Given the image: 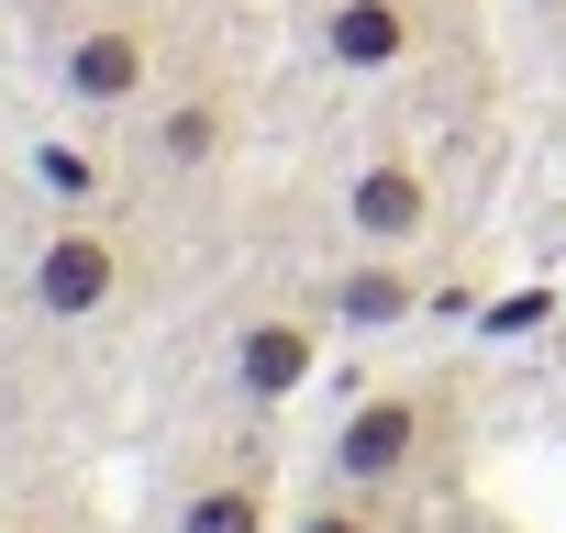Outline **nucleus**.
<instances>
[{
  "mask_svg": "<svg viewBox=\"0 0 566 533\" xmlns=\"http://www.w3.org/2000/svg\"><path fill=\"white\" fill-rule=\"evenodd\" d=\"M222 367H233V400H255V411H277V400H301L312 389V367H323V334L301 323V312H244L233 323V345H222Z\"/></svg>",
  "mask_w": 566,
  "mask_h": 533,
  "instance_id": "39448f33",
  "label": "nucleus"
},
{
  "mask_svg": "<svg viewBox=\"0 0 566 533\" xmlns=\"http://www.w3.org/2000/svg\"><path fill=\"white\" fill-rule=\"evenodd\" d=\"M422 266L411 255H389V244H356L345 266H334V290H323V312H334V334H400V323H422Z\"/></svg>",
  "mask_w": 566,
  "mask_h": 533,
  "instance_id": "6e6552de",
  "label": "nucleus"
},
{
  "mask_svg": "<svg viewBox=\"0 0 566 533\" xmlns=\"http://www.w3.org/2000/svg\"><path fill=\"white\" fill-rule=\"evenodd\" d=\"M45 79L67 112H134L156 79H167V23L145 0H112V12H78L56 45H45Z\"/></svg>",
  "mask_w": 566,
  "mask_h": 533,
  "instance_id": "f03ea898",
  "label": "nucleus"
},
{
  "mask_svg": "<svg viewBox=\"0 0 566 533\" xmlns=\"http://www.w3.org/2000/svg\"><path fill=\"white\" fill-rule=\"evenodd\" d=\"M233 134H244V90H233L222 67H200V79L156 90L145 167H156V178H200V167H222V145H233Z\"/></svg>",
  "mask_w": 566,
  "mask_h": 533,
  "instance_id": "20e7f679",
  "label": "nucleus"
},
{
  "mask_svg": "<svg viewBox=\"0 0 566 533\" xmlns=\"http://www.w3.org/2000/svg\"><path fill=\"white\" fill-rule=\"evenodd\" d=\"M422 323H478V290H467V279H433V290H422Z\"/></svg>",
  "mask_w": 566,
  "mask_h": 533,
  "instance_id": "ddd939ff",
  "label": "nucleus"
},
{
  "mask_svg": "<svg viewBox=\"0 0 566 533\" xmlns=\"http://www.w3.org/2000/svg\"><path fill=\"white\" fill-rule=\"evenodd\" d=\"M167 533H277V489H266V467H255V456H211V467H189Z\"/></svg>",
  "mask_w": 566,
  "mask_h": 533,
  "instance_id": "1a4fd4ad",
  "label": "nucleus"
},
{
  "mask_svg": "<svg viewBox=\"0 0 566 533\" xmlns=\"http://www.w3.org/2000/svg\"><path fill=\"white\" fill-rule=\"evenodd\" d=\"M34 189H56L67 211H90V200H101V156L67 145V134H45V145H34Z\"/></svg>",
  "mask_w": 566,
  "mask_h": 533,
  "instance_id": "9b49d317",
  "label": "nucleus"
},
{
  "mask_svg": "<svg viewBox=\"0 0 566 533\" xmlns=\"http://www.w3.org/2000/svg\"><path fill=\"white\" fill-rule=\"evenodd\" d=\"M555 312H566V301H555V290H511V301H489V312H478V323H489V334H544V323H555Z\"/></svg>",
  "mask_w": 566,
  "mask_h": 533,
  "instance_id": "f8f14e48",
  "label": "nucleus"
},
{
  "mask_svg": "<svg viewBox=\"0 0 566 533\" xmlns=\"http://www.w3.org/2000/svg\"><path fill=\"white\" fill-rule=\"evenodd\" d=\"M290 533H389V511H378V489H345V478H323V489L290 511Z\"/></svg>",
  "mask_w": 566,
  "mask_h": 533,
  "instance_id": "9d476101",
  "label": "nucleus"
},
{
  "mask_svg": "<svg viewBox=\"0 0 566 533\" xmlns=\"http://www.w3.org/2000/svg\"><path fill=\"white\" fill-rule=\"evenodd\" d=\"M444 422H455V389H433V378H389V389H367V400L334 422L323 478H345V489H411V478L444 456Z\"/></svg>",
  "mask_w": 566,
  "mask_h": 533,
  "instance_id": "f257e3e1",
  "label": "nucleus"
},
{
  "mask_svg": "<svg viewBox=\"0 0 566 533\" xmlns=\"http://www.w3.org/2000/svg\"><path fill=\"white\" fill-rule=\"evenodd\" d=\"M112 301H123V244H112V222H101V211H56L45 244H34V312H45V323H90V312H112Z\"/></svg>",
  "mask_w": 566,
  "mask_h": 533,
  "instance_id": "7ed1b4c3",
  "label": "nucleus"
},
{
  "mask_svg": "<svg viewBox=\"0 0 566 533\" xmlns=\"http://www.w3.org/2000/svg\"><path fill=\"white\" fill-rule=\"evenodd\" d=\"M422 56V0H323V67L334 79H389Z\"/></svg>",
  "mask_w": 566,
  "mask_h": 533,
  "instance_id": "0eeeda50",
  "label": "nucleus"
},
{
  "mask_svg": "<svg viewBox=\"0 0 566 533\" xmlns=\"http://www.w3.org/2000/svg\"><path fill=\"white\" fill-rule=\"evenodd\" d=\"M433 211H444V200H433V178H422L411 156H367V167L345 178V233H356V244L411 255V244L433 233Z\"/></svg>",
  "mask_w": 566,
  "mask_h": 533,
  "instance_id": "423d86ee",
  "label": "nucleus"
},
{
  "mask_svg": "<svg viewBox=\"0 0 566 533\" xmlns=\"http://www.w3.org/2000/svg\"><path fill=\"white\" fill-rule=\"evenodd\" d=\"M0 533H45V522H0Z\"/></svg>",
  "mask_w": 566,
  "mask_h": 533,
  "instance_id": "4468645a",
  "label": "nucleus"
}]
</instances>
